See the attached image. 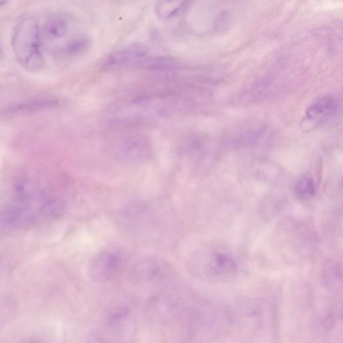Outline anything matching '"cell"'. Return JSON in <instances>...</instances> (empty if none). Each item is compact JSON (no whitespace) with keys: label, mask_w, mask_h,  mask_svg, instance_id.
Wrapping results in <instances>:
<instances>
[{"label":"cell","mask_w":343,"mask_h":343,"mask_svg":"<svg viewBox=\"0 0 343 343\" xmlns=\"http://www.w3.org/2000/svg\"><path fill=\"white\" fill-rule=\"evenodd\" d=\"M40 33L38 22L32 17L21 20L13 32L12 46L17 60L24 65L34 54L40 53Z\"/></svg>","instance_id":"6da1fadb"},{"label":"cell","mask_w":343,"mask_h":343,"mask_svg":"<svg viewBox=\"0 0 343 343\" xmlns=\"http://www.w3.org/2000/svg\"><path fill=\"white\" fill-rule=\"evenodd\" d=\"M337 103L331 95L321 97L308 108L302 127L306 131H311L321 123L331 118L337 112Z\"/></svg>","instance_id":"7a4b0ae2"},{"label":"cell","mask_w":343,"mask_h":343,"mask_svg":"<svg viewBox=\"0 0 343 343\" xmlns=\"http://www.w3.org/2000/svg\"><path fill=\"white\" fill-rule=\"evenodd\" d=\"M147 50L141 46H132L113 54L108 60L110 65H123L143 61L147 55Z\"/></svg>","instance_id":"3957f363"},{"label":"cell","mask_w":343,"mask_h":343,"mask_svg":"<svg viewBox=\"0 0 343 343\" xmlns=\"http://www.w3.org/2000/svg\"><path fill=\"white\" fill-rule=\"evenodd\" d=\"M57 104V101L52 99H44V100H36L29 101V102L9 105L2 110L3 115H12L22 114L28 112H33L47 108V107L54 106Z\"/></svg>","instance_id":"277c9868"},{"label":"cell","mask_w":343,"mask_h":343,"mask_svg":"<svg viewBox=\"0 0 343 343\" xmlns=\"http://www.w3.org/2000/svg\"><path fill=\"white\" fill-rule=\"evenodd\" d=\"M188 0H158L156 12L162 19H168L176 15Z\"/></svg>","instance_id":"5b68a950"},{"label":"cell","mask_w":343,"mask_h":343,"mask_svg":"<svg viewBox=\"0 0 343 343\" xmlns=\"http://www.w3.org/2000/svg\"><path fill=\"white\" fill-rule=\"evenodd\" d=\"M211 266L217 274H230L237 268L235 260L225 253H217L212 257Z\"/></svg>","instance_id":"8992f818"},{"label":"cell","mask_w":343,"mask_h":343,"mask_svg":"<svg viewBox=\"0 0 343 343\" xmlns=\"http://www.w3.org/2000/svg\"><path fill=\"white\" fill-rule=\"evenodd\" d=\"M148 151V144L143 139L132 140L126 144L124 153L128 159H137L143 158Z\"/></svg>","instance_id":"52a82bcc"},{"label":"cell","mask_w":343,"mask_h":343,"mask_svg":"<svg viewBox=\"0 0 343 343\" xmlns=\"http://www.w3.org/2000/svg\"><path fill=\"white\" fill-rule=\"evenodd\" d=\"M68 30L67 22L59 17L52 18L46 24V31L54 38H62L65 36Z\"/></svg>","instance_id":"ba28073f"},{"label":"cell","mask_w":343,"mask_h":343,"mask_svg":"<svg viewBox=\"0 0 343 343\" xmlns=\"http://www.w3.org/2000/svg\"><path fill=\"white\" fill-rule=\"evenodd\" d=\"M295 190L296 194L300 197H311L315 194L316 192L315 182L310 177L304 176L296 183Z\"/></svg>","instance_id":"9c48e42d"},{"label":"cell","mask_w":343,"mask_h":343,"mask_svg":"<svg viewBox=\"0 0 343 343\" xmlns=\"http://www.w3.org/2000/svg\"><path fill=\"white\" fill-rule=\"evenodd\" d=\"M88 38L83 36L75 37L66 44L64 50L69 55H75L81 53L87 49L89 46Z\"/></svg>","instance_id":"30bf717a"},{"label":"cell","mask_w":343,"mask_h":343,"mask_svg":"<svg viewBox=\"0 0 343 343\" xmlns=\"http://www.w3.org/2000/svg\"><path fill=\"white\" fill-rule=\"evenodd\" d=\"M99 263L100 265L99 270L102 274L110 275L113 274L118 269L120 264V259L118 255L114 253H110L102 257Z\"/></svg>","instance_id":"8fae6325"},{"label":"cell","mask_w":343,"mask_h":343,"mask_svg":"<svg viewBox=\"0 0 343 343\" xmlns=\"http://www.w3.org/2000/svg\"><path fill=\"white\" fill-rule=\"evenodd\" d=\"M9 0H0V5H4L6 4Z\"/></svg>","instance_id":"7c38bea8"},{"label":"cell","mask_w":343,"mask_h":343,"mask_svg":"<svg viewBox=\"0 0 343 343\" xmlns=\"http://www.w3.org/2000/svg\"><path fill=\"white\" fill-rule=\"evenodd\" d=\"M2 56H3L2 49H1V46H0V59H1V58H2Z\"/></svg>","instance_id":"4fadbf2b"}]
</instances>
